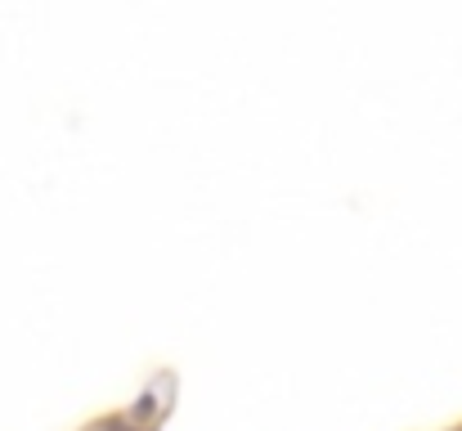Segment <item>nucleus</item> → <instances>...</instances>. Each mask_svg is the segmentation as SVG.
Returning <instances> with one entry per match:
<instances>
[{"mask_svg":"<svg viewBox=\"0 0 462 431\" xmlns=\"http://www.w3.org/2000/svg\"><path fill=\"white\" fill-rule=\"evenodd\" d=\"M86 431H95V427H86Z\"/></svg>","mask_w":462,"mask_h":431,"instance_id":"nucleus-3","label":"nucleus"},{"mask_svg":"<svg viewBox=\"0 0 462 431\" xmlns=\"http://www.w3.org/2000/svg\"><path fill=\"white\" fill-rule=\"evenodd\" d=\"M449 431H462V423H458V427H449Z\"/></svg>","mask_w":462,"mask_h":431,"instance_id":"nucleus-2","label":"nucleus"},{"mask_svg":"<svg viewBox=\"0 0 462 431\" xmlns=\"http://www.w3.org/2000/svg\"><path fill=\"white\" fill-rule=\"evenodd\" d=\"M95 431H157V427H135L126 414H108V418H99V423H90Z\"/></svg>","mask_w":462,"mask_h":431,"instance_id":"nucleus-1","label":"nucleus"}]
</instances>
